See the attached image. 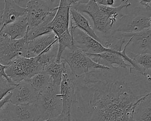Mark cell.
Returning <instances> with one entry per match:
<instances>
[{"mask_svg": "<svg viewBox=\"0 0 151 121\" xmlns=\"http://www.w3.org/2000/svg\"><path fill=\"white\" fill-rule=\"evenodd\" d=\"M0 121H15L8 115L6 112L2 108L0 111Z\"/></svg>", "mask_w": 151, "mask_h": 121, "instance_id": "f1b7e54d", "label": "cell"}, {"mask_svg": "<svg viewBox=\"0 0 151 121\" xmlns=\"http://www.w3.org/2000/svg\"><path fill=\"white\" fill-rule=\"evenodd\" d=\"M3 109L15 121H38L40 119L35 103L16 105L8 102L5 104Z\"/></svg>", "mask_w": 151, "mask_h": 121, "instance_id": "7c38bea8", "label": "cell"}, {"mask_svg": "<svg viewBox=\"0 0 151 121\" xmlns=\"http://www.w3.org/2000/svg\"><path fill=\"white\" fill-rule=\"evenodd\" d=\"M11 92V91H10ZM8 93L1 100H0V111L2 110V109L4 107L5 104L9 102V99L11 97V93Z\"/></svg>", "mask_w": 151, "mask_h": 121, "instance_id": "f546056e", "label": "cell"}, {"mask_svg": "<svg viewBox=\"0 0 151 121\" xmlns=\"http://www.w3.org/2000/svg\"><path fill=\"white\" fill-rule=\"evenodd\" d=\"M69 30L73 44L86 54H97L113 50L105 48L100 42L93 39L84 31L75 27L70 21Z\"/></svg>", "mask_w": 151, "mask_h": 121, "instance_id": "9c48e42d", "label": "cell"}, {"mask_svg": "<svg viewBox=\"0 0 151 121\" xmlns=\"http://www.w3.org/2000/svg\"><path fill=\"white\" fill-rule=\"evenodd\" d=\"M38 121H71V115H65L61 113L59 116L55 117L48 119L46 120L40 119Z\"/></svg>", "mask_w": 151, "mask_h": 121, "instance_id": "484cf974", "label": "cell"}, {"mask_svg": "<svg viewBox=\"0 0 151 121\" xmlns=\"http://www.w3.org/2000/svg\"><path fill=\"white\" fill-rule=\"evenodd\" d=\"M70 7L80 13H86L89 15L93 22L95 30L101 34V37L107 36L111 32L114 25L101 11L96 1L73 0Z\"/></svg>", "mask_w": 151, "mask_h": 121, "instance_id": "8992f818", "label": "cell"}, {"mask_svg": "<svg viewBox=\"0 0 151 121\" xmlns=\"http://www.w3.org/2000/svg\"><path fill=\"white\" fill-rule=\"evenodd\" d=\"M70 15H71V19H70V21L73 25L78 28L99 42H101L99 36L96 34L94 30H93V28L90 25L88 21L80 12L70 7Z\"/></svg>", "mask_w": 151, "mask_h": 121, "instance_id": "ac0fdd59", "label": "cell"}, {"mask_svg": "<svg viewBox=\"0 0 151 121\" xmlns=\"http://www.w3.org/2000/svg\"><path fill=\"white\" fill-rule=\"evenodd\" d=\"M150 94V72L132 67L94 70L76 79L71 121H133L135 106Z\"/></svg>", "mask_w": 151, "mask_h": 121, "instance_id": "6da1fadb", "label": "cell"}, {"mask_svg": "<svg viewBox=\"0 0 151 121\" xmlns=\"http://www.w3.org/2000/svg\"><path fill=\"white\" fill-rule=\"evenodd\" d=\"M57 41V37L52 31L28 41L24 57H37Z\"/></svg>", "mask_w": 151, "mask_h": 121, "instance_id": "9a60e30c", "label": "cell"}, {"mask_svg": "<svg viewBox=\"0 0 151 121\" xmlns=\"http://www.w3.org/2000/svg\"><path fill=\"white\" fill-rule=\"evenodd\" d=\"M60 60L67 63L76 78L83 76L96 69L108 68L94 62L84 52L74 44L64 50Z\"/></svg>", "mask_w": 151, "mask_h": 121, "instance_id": "7a4b0ae2", "label": "cell"}, {"mask_svg": "<svg viewBox=\"0 0 151 121\" xmlns=\"http://www.w3.org/2000/svg\"><path fill=\"white\" fill-rule=\"evenodd\" d=\"M57 8L52 11L46 17V18L44 19V21L41 23H40L39 25L27 31V37L28 41L38 36L49 33L52 31L50 27V24L56 14Z\"/></svg>", "mask_w": 151, "mask_h": 121, "instance_id": "ffe728a7", "label": "cell"}, {"mask_svg": "<svg viewBox=\"0 0 151 121\" xmlns=\"http://www.w3.org/2000/svg\"><path fill=\"white\" fill-rule=\"evenodd\" d=\"M73 0H61L50 27L57 37L68 30L70 24V8Z\"/></svg>", "mask_w": 151, "mask_h": 121, "instance_id": "4fadbf2b", "label": "cell"}, {"mask_svg": "<svg viewBox=\"0 0 151 121\" xmlns=\"http://www.w3.org/2000/svg\"><path fill=\"white\" fill-rule=\"evenodd\" d=\"M151 94L146 96L135 106L133 121H151Z\"/></svg>", "mask_w": 151, "mask_h": 121, "instance_id": "d6986e66", "label": "cell"}, {"mask_svg": "<svg viewBox=\"0 0 151 121\" xmlns=\"http://www.w3.org/2000/svg\"><path fill=\"white\" fill-rule=\"evenodd\" d=\"M27 81L38 93L52 83L50 77L43 70L33 76Z\"/></svg>", "mask_w": 151, "mask_h": 121, "instance_id": "7402d4cb", "label": "cell"}, {"mask_svg": "<svg viewBox=\"0 0 151 121\" xmlns=\"http://www.w3.org/2000/svg\"><path fill=\"white\" fill-rule=\"evenodd\" d=\"M98 5L106 6H114L115 4L117 1L114 0H95Z\"/></svg>", "mask_w": 151, "mask_h": 121, "instance_id": "4316f807", "label": "cell"}, {"mask_svg": "<svg viewBox=\"0 0 151 121\" xmlns=\"http://www.w3.org/2000/svg\"><path fill=\"white\" fill-rule=\"evenodd\" d=\"M6 67V66H4L2 64H1L0 63V80H4V79H5L6 80H8V82L12 83V84H14L11 80L8 77V76L6 75L5 73V68ZM17 85V84H16Z\"/></svg>", "mask_w": 151, "mask_h": 121, "instance_id": "83f0119b", "label": "cell"}, {"mask_svg": "<svg viewBox=\"0 0 151 121\" xmlns=\"http://www.w3.org/2000/svg\"><path fill=\"white\" fill-rule=\"evenodd\" d=\"M5 6L2 13L3 25L0 31L6 25L14 22L18 18L27 14L25 7L19 5L16 1L5 0Z\"/></svg>", "mask_w": 151, "mask_h": 121, "instance_id": "2e32d148", "label": "cell"}, {"mask_svg": "<svg viewBox=\"0 0 151 121\" xmlns=\"http://www.w3.org/2000/svg\"><path fill=\"white\" fill-rule=\"evenodd\" d=\"M76 79L65 63L62 74L61 81L60 85V93L58 94L63 103L61 113L65 115H70Z\"/></svg>", "mask_w": 151, "mask_h": 121, "instance_id": "30bf717a", "label": "cell"}, {"mask_svg": "<svg viewBox=\"0 0 151 121\" xmlns=\"http://www.w3.org/2000/svg\"><path fill=\"white\" fill-rule=\"evenodd\" d=\"M16 86V84H12L5 79L1 80L0 81V100H1L8 93L11 91Z\"/></svg>", "mask_w": 151, "mask_h": 121, "instance_id": "d4e9b609", "label": "cell"}, {"mask_svg": "<svg viewBox=\"0 0 151 121\" xmlns=\"http://www.w3.org/2000/svg\"><path fill=\"white\" fill-rule=\"evenodd\" d=\"M58 38V52L56 57V61L60 62V57L64 50L67 48H70L73 44L72 37L70 31L68 30L64 32L62 35L57 37Z\"/></svg>", "mask_w": 151, "mask_h": 121, "instance_id": "603a6c76", "label": "cell"}, {"mask_svg": "<svg viewBox=\"0 0 151 121\" xmlns=\"http://www.w3.org/2000/svg\"><path fill=\"white\" fill-rule=\"evenodd\" d=\"M10 93L9 103L16 105L35 103L38 93L27 81L18 84Z\"/></svg>", "mask_w": 151, "mask_h": 121, "instance_id": "5bb4252c", "label": "cell"}, {"mask_svg": "<svg viewBox=\"0 0 151 121\" xmlns=\"http://www.w3.org/2000/svg\"><path fill=\"white\" fill-rule=\"evenodd\" d=\"M60 1H28L26 3L28 30L41 23L46 17L58 8Z\"/></svg>", "mask_w": 151, "mask_h": 121, "instance_id": "ba28073f", "label": "cell"}, {"mask_svg": "<svg viewBox=\"0 0 151 121\" xmlns=\"http://www.w3.org/2000/svg\"><path fill=\"white\" fill-rule=\"evenodd\" d=\"M27 43V35L19 39L12 40L8 35L0 32V63L8 66L15 57H24Z\"/></svg>", "mask_w": 151, "mask_h": 121, "instance_id": "52a82bcc", "label": "cell"}, {"mask_svg": "<svg viewBox=\"0 0 151 121\" xmlns=\"http://www.w3.org/2000/svg\"><path fill=\"white\" fill-rule=\"evenodd\" d=\"M130 35L129 39L124 45L126 48V54L151 53V28L130 34Z\"/></svg>", "mask_w": 151, "mask_h": 121, "instance_id": "8fae6325", "label": "cell"}, {"mask_svg": "<svg viewBox=\"0 0 151 121\" xmlns=\"http://www.w3.org/2000/svg\"><path fill=\"white\" fill-rule=\"evenodd\" d=\"M151 9L140 5L129 14H125L117 23L113 31L123 34H134L150 28Z\"/></svg>", "mask_w": 151, "mask_h": 121, "instance_id": "5b68a950", "label": "cell"}, {"mask_svg": "<svg viewBox=\"0 0 151 121\" xmlns=\"http://www.w3.org/2000/svg\"><path fill=\"white\" fill-rule=\"evenodd\" d=\"M65 63V62L63 60H61L60 63H57L56 59H54L43 68V71L50 77L52 83L55 86H60V85Z\"/></svg>", "mask_w": 151, "mask_h": 121, "instance_id": "44dd1931", "label": "cell"}, {"mask_svg": "<svg viewBox=\"0 0 151 121\" xmlns=\"http://www.w3.org/2000/svg\"><path fill=\"white\" fill-rule=\"evenodd\" d=\"M42 70L43 67L38 63L37 57L18 56L6 66L5 73L10 80L17 85L23 81H27Z\"/></svg>", "mask_w": 151, "mask_h": 121, "instance_id": "277c9868", "label": "cell"}, {"mask_svg": "<svg viewBox=\"0 0 151 121\" xmlns=\"http://www.w3.org/2000/svg\"><path fill=\"white\" fill-rule=\"evenodd\" d=\"M139 5L146 8V9H151V1L150 0H148V1H139Z\"/></svg>", "mask_w": 151, "mask_h": 121, "instance_id": "4dcf8cb0", "label": "cell"}, {"mask_svg": "<svg viewBox=\"0 0 151 121\" xmlns=\"http://www.w3.org/2000/svg\"><path fill=\"white\" fill-rule=\"evenodd\" d=\"M59 93L60 86L52 83L38 92L35 104L41 120L54 118L61 113L63 103Z\"/></svg>", "mask_w": 151, "mask_h": 121, "instance_id": "3957f363", "label": "cell"}, {"mask_svg": "<svg viewBox=\"0 0 151 121\" xmlns=\"http://www.w3.org/2000/svg\"><path fill=\"white\" fill-rule=\"evenodd\" d=\"M0 81H1V80H0Z\"/></svg>", "mask_w": 151, "mask_h": 121, "instance_id": "d6a6232c", "label": "cell"}, {"mask_svg": "<svg viewBox=\"0 0 151 121\" xmlns=\"http://www.w3.org/2000/svg\"><path fill=\"white\" fill-rule=\"evenodd\" d=\"M135 64L142 67L145 70L149 71L151 68V54L145 53L137 55L126 54Z\"/></svg>", "mask_w": 151, "mask_h": 121, "instance_id": "cb8c5ba5", "label": "cell"}, {"mask_svg": "<svg viewBox=\"0 0 151 121\" xmlns=\"http://www.w3.org/2000/svg\"><path fill=\"white\" fill-rule=\"evenodd\" d=\"M2 13H3V10L0 9V31L2 29V25H3V22H2Z\"/></svg>", "mask_w": 151, "mask_h": 121, "instance_id": "1f68e13d", "label": "cell"}, {"mask_svg": "<svg viewBox=\"0 0 151 121\" xmlns=\"http://www.w3.org/2000/svg\"><path fill=\"white\" fill-rule=\"evenodd\" d=\"M28 22L27 15H25L17 19L14 22L6 25L1 32L8 35L11 39H19L27 35Z\"/></svg>", "mask_w": 151, "mask_h": 121, "instance_id": "e0dca14e", "label": "cell"}]
</instances>
